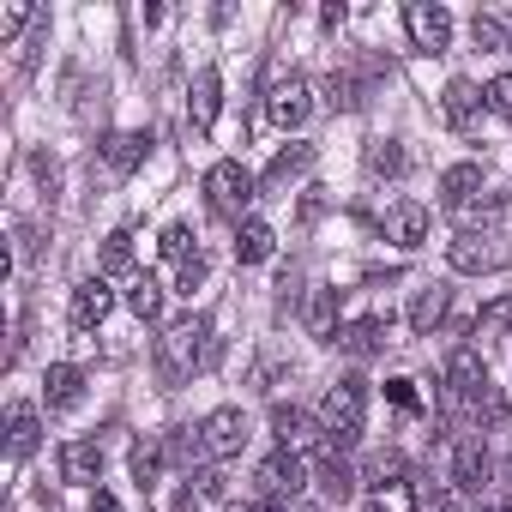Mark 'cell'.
Segmentation results:
<instances>
[{"label": "cell", "mask_w": 512, "mask_h": 512, "mask_svg": "<svg viewBox=\"0 0 512 512\" xmlns=\"http://www.w3.org/2000/svg\"><path fill=\"white\" fill-rule=\"evenodd\" d=\"M272 247H278V229H272L266 217L235 223V260H241V266H266V260H272Z\"/></svg>", "instance_id": "obj_17"}, {"label": "cell", "mask_w": 512, "mask_h": 512, "mask_svg": "<svg viewBox=\"0 0 512 512\" xmlns=\"http://www.w3.org/2000/svg\"><path fill=\"white\" fill-rule=\"evenodd\" d=\"M205 272H211V266H205V253H193V260H187V266H181V290H187V296H193V290H199V284H205Z\"/></svg>", "instance_id": "obj_38"}, {"label": "cell", "mask_w": 512, "mask_h": 512, "mask_svg": "<svg viewBox=\"0 0 512 512\" xmlns=\"http://www.w3.org/2000/svg\"><path fill=\"white\" fill-rule=\"evenodd\" d=\"M205 199H211L217 217L247 223V205L260 199V181H253V169H247L241 157H217V163L205 169Z\"/></svg>", "instance_id": "obj_4"}, {"label": "cell", "mask_w": 512, "mask_h": 512, "mask_svg": "<svg viewBox=\"0 0 512 512\" xmlns=\"http://www.w3.org/2000/svg\"><path fill=\"white\" fill-rule=\"evenodd\" d=\"M302 488H308V470H302V458L278 446V452L260 464V494H266V500H296Z\"/></svg>", "instance_id": "obj_12"}, {"label": "cell", "mask_w": 512, "mask_h": 512, "mask_svg": "<svg viewBox=\"0 0 512 512\" xmlns=\"http://www.w3.org/2000/svg\"><path fill=\"white\" fill-rule=\"evenodd\" d=\"M127 308H133V320H163V284L157 278H133V290H127Z\"/></svg>", "instance_id": "obj_31"}, {"label": "cell", "mask_w": 512, "mask_h": 512, "mask_svg": "<svg viewBox=\"0 0 512 512\" xmlns=\"http://www.w3.org/2000/svg\"><path fill=\"white\" fill-rule=\"evenodd\" d=\"M470 37H476V49L512 55V19H500V13H476V19H470Z\"/></svg>", "instance_id": "obj_29"}, {"label": "cell", "mask_w": 512, "mask_h": 512, "mask_svg": "<svg viewBox=\"0 0 512 512\" xmlns=\"http://www.w3.org/2000/svg\"><path fill=\"white\" fill-rule=\"evenodd\" d=\"M199 440H205V458H235L241 446H247V416L235 410V404H217L205 422H199Z\"/></svg>", "instance_id": "obj_8"}, {"label": "cell", "mask_w": 512, "mask_h": 512, "mask_svg": "<svg viewBox=\"0 0 512 512\" xmlns=\"http://www.w3.org/2000/svg\"><path fill=\"white\" fill-rule=\"evenodd\" d=\"M97 476H103V440H67L61 446V482L97 488Z\"/></svg>", "instance_id": "obj_16"}, {"label": "cell", "mask_w": 512, "mask_h": 512, "mask_svg": "<svg viewBox=\"0 0 512 512\" xmlns=\"http://www.w3.org/2000/svg\"><path fill=\"white\" fill-rule=\"evenodd\" d=\"M109 308H115V290H109V278L97 272V278H85V284L73 290L67 320H73V332H91V326H103V320H109Z\"/></svg>", "instance_id": "obj_11"}, {"label": "cell", "mask_w": 512, "mask_h": 512, "mask_svg": "<svg viewBox=\"0 0 512 512\" xmlns=\"http://www.w3.org/2000/svg\"><path fill=\"white\" fill-rule=\"evenodd\" d=\"M476 193H482V163H452V169H440V205H446V211H464Z\"/></svg>", "instance_id": "obj_21"}, {"label": "cell", "mask_w": 512, "mask_h": 512, "mask_svg": "<svg viewBox=\"0 0 512 512\" xmlns=\"http://www.w3.org/2000/svg\"><path fill=\"white\" fill-rule=\"evenodd\" d=\"M446 398H452L476 428H500V422H506V392L488 380V368H482V356H476L470 344H458V350L446 356Z\"/></svg>", "instance_id": "obj_2"}, {"label": "cell", "mask_w": 512, "mask_h": 512, "mask_svg": "<svg viewBox=\"0 0 512 512\" xmlns=\"http://www.w3.org/2000/svg\"><path fill=\"white\" fill-rule=\"evenodd\" d=\"M163 452H169V464H175V470H187V476H193V464L205 458V440H199V428H169V434H163Z\"/></svg>", "instance_id": "obj_28"}, {"label": "cell", "mask_w": 512, "mask_h": 512, "mask_svg": "<svg viewBox=\"0 0 512 512\" xmlns=\"http://www.w3.org/2000/svg\"><path fill=\"white\" fill-rule=\"evenodd\" d=\"M272 434H278V446H284V452H296V458L326 446L320 416H308V410H296V404H272Z\"/></svg>", "instance_id": "obj_7"}, {"label": "cell", "mask_w": 512, "mask_h": 512, "mask_svg": "<svg viewBox=\"0 0 512 512\" xmlns=\"http://www.w3.org/2000/svg\"><path fill=\"white\" fill-rule=\"evenodd\" d=\"M446 260H452V272L482 278V272H506V266H512V247H506L500 229H458V235L446 241Z\"/></svg>", "instance_id": "obj_5"}, {"label": "cell", "mask_w": 512, "mask_h": 512, "mask_svg": "<svg viewBox=\"0 0 512 512\" xmlns=\"http://www.w3.org/2000/svg\"><path fill=\"white\" fill-rule=\"evenodd\" d=\"M314 464H320V488H326V500H338V506H344V500L356 494V464H350L338 446H320V452H314Z\"/></svg>", "instance_id": "obj_19"}, {"label": "cell", "mask_w": 512, "mask_h": 512, "mask_svg": "<svg viewBox=\"0 0 512 512\" xmlns=\"http://www.w3.org/2000/svg\"><path fill=\"white\" fill-rule=\"evenodd\" d=\"M446 308H452V290H446V284L416 290V302H410V332H416V338H434V326L446 320Z\"/></svg>", "instance_id": "obj_24"}, {"label": "cell", "mask_w": 512, "mask_h": 512, "mask_svg": "<svg viewBox=\"0 0 512 512\" xmlns=\"http://www.w3.org/2000/svg\"><path fill=\"white\" fill-rule=\"evenodd\" d=\"M302 326H308L314 338H338V290H332V284H314V290H308Z\"/></svg>", "instance_id": "obj_25"}, {"label": "cell", "mask_w": 512, "mask_h": 512, "mask_svg": "<svg viewBox=\"0 0 512 512\" xmlns=\"http://www.w3.org/2000/svg\"><path fill=\"white\" fill-rule=\"evenodd\" d=\"M37 19H43L37 7H7V13H0V43H13V37H19L25 25H37Z\"/></svg>", "instance_id": "obj_37"}, {"label": "cell", "mask_w": 512, "mask_h": 512, "mask_svg": "<svg viewBox=\"0 0 512 512\" xmlns=\"http://www.w3.org/2000/svg\"><path fill=\"white\" fill-rule=\"evenodd\" d=\"M404 163H410V157H404V145H398V139H374V145H368V175H374V181H380V175H386V181H398V175H404Z\"/></svg>", "instance_id": "obj_30"}, {"label": "cell", "mask_w": 512, "mask_h": 512, "mask_svg": "<svg viewBox=\"0 0 512 512\" xmlns=\"http://www.w3.org/2000/svg\"><path fill=\"white\" fill-rule=\"evenodd\" d=\"M43 404H49L55 416L79 410V404H85V368H79V362H49V374H43Z\"/></svg>", "instance_id": "obj_14"}, {"label": "cell", "mask_w": 512, "mask_h": 512, "mask_svg": "<svg viewBox=\"0 0 512 512\" xmlns=\"http://www.w3.org/2000/svg\"><path fill=\"white\" fill-rule=\"evenodd\" d=\"M428 223H434V217H428V205H416V199H398V205L386 211L380 235H386L392 247H404V253H410V247H422V241H428Z\"/></svg>", "instance_id": "obj_13"}, {"label": "cell", "mask_w": 512, "mask_h": 512, "mask_svg": "<svg viewBox=\"0 0 512 512\" xmlns=\"http://www.w3.org/2000/svg\"><path fill=\"white\" fill-rule=\"evenodd\" d=\"M217 109H223V73L217 67H199L193 85H187V127L193 133H211L217 127Z\"/></svg>", "instance_id": "obj_10"}, {"label": "cell", "mask_w": 512, "mask_h": 512, "mask_svg": "<svg viewBox=\"0 0 512 512\" xmlns=\"http://www.w3.org/2000/svg\"><path fill=\"white\" fill-rule=\"evenodd\" d=\"M314 169V145H290V151H278L272 163H266V175H260V193H284L296 175H308Z\"/></svg>", "instance_id": "obj_20"}, {"label": "cell", "mask_w": 512, "mask_h": 512, "mask_svg": "<svg viewBox=\"0 0 512 512\" xmlns=\"http://www.w3.org/2000/svg\"><path fill=\"white\" fill-rule=\"evenodd\" d=\"M241 512H290V506H284V500H266V494H260V500H247Z\"/></svg>", "instance_id": "obj_40"}, {"label": "cell", "mask_w": 512, "mask_h": 512, "mask_svg": "<svg viewBox=\"0 0 512 512\" xmlns=\"http://www.w3.org/2000/svg\"><path fill=\"white\" fill-rule=\"evenodd\" d=\"M368 512H416V488H410L404 476H392V482H380V488H374Z\"/></svg>", "instance_id": "obj_33"}, {"label": "cell", "mask_w": 512, "mask_h": 512, "mask_svg": "<svg viewBox=\"0 0 512 512\" xmlns=\"http://www.w3.org/2000/svg\"><path fill=\"white\" fill-rule=\"evenodd\" d=\"M103 278H127L133 272V235L127 229H115V235H103Z\"/></svg>", "instance_id": "obj_32"}, {"label": "cell", "mask_w": 512, "mask_h": 512, "mask_svg": "<svg viewBox=\"0 0 512 512\" xmlns=\"http://www.w3.org/2000/svg\"><path fill=\"white\" fill-rule=\"evenodd\" d=\"M266 115H272V127H284V133H296L308 115H314V85L308 79H278L272 85V103H266Z\"/></svg>", "instance_id": "obj_9"}, {"label": "cell", "mask_w": 512, "mask_h": 512, "mask_svg": "<svg viewBox=\"0 0 512 512\" xmlns=\"http://www.w3.org/2000/svg\"><path fill=\"white\" fill-rule=\"evenodd\" d=\"M43 446V416H37V404H13L7 410V452L13 458H31Z\"/></svg>", "instance_id": "obj_22"}, {"label": "cell", "mask_w": 512, "mask_h": 512, "mask_svg": "<svg viewBox=\"0 0 512 512\" xmlns=\"http://www.w3.org/2000/svg\"><path fill=\"white\" fill-rule=\"evenodd\" d=\"M404 31L422 55H446L452 49V13L446 7H428V0H410L404 7Z\"/></svg>", "instance_id": "obj_6"}, {"label": "cell", "mask_w": 512, "mask_h": 512, "mask_svg": "<svg viewBox=\"0 0 512 512\" xmlns=\"http://www.w3.org/2000/svg\"><path fill=\"white\" fill-rule=\"evenodd\" d=\"M440 109H446V121H452V127H470L488 103H482V91H476L470 79H452V85H446V97H440Z\"/></svg>", "instance_id": "obj_27"}, {"label": "cell", "mask_w": 512, "mask_h": 512, "mask_svg": "<svg viewBox=\"0 0 512 512\" xmlns=\"http://www.w3.org/2000/svg\"><path fill=\"white\" fill-rule=\"evenodd\" d=\"M151 362H157V380H163V386H187L193 374L217 368V338H211V320H205V314H181L175 326H163V338H157Z\"/></svg>", "instance_id": "obj_1"}, {"label": "cell", "mask_w": 512, "mask_h": 512, "mask_svg": "<svg viewBox=\"0 0 512 512\" xmlns=\"http://www.w3.org/2000/svg\"><path fill=\"white\" fill-rule=\"evenodd\" d=\"M127 464H133V482H139V494H151V488H157V476H163V464H169V452H163V440L151 434V440H133Z\"/></svg>", "instance_id": "obj_26"}, {"label": "cell", "mask_w": 512, "mask_h": 512, "mask_svg": "<svg viewBox=\"0 0 512 512\" xmlns=\"http://www.w3.org/2000/svg\"><path fill=\"white\" fill-rule=\"evenodd\" d=\"M97 151H103V163H109V175H133V169L145 163V151H151V139H145V133H109V139H103Z\"/></svg>", "instance_id": "obj_23"}, {"label": "cell", "mask_w": 512, "mask_h": 512, "mask_svg": "<svg viewBox=\"0 0 512 512\" xmlns=\"http://www.w3.org/2000/svg\"><path fill=\"white\" fill-rule=\"evenodd\" d=\"M314 416H320V428H326V446L350 452V446L362 440V422H368V380H356V374L332 380Z\"/></svg>", "instance_id": "obj_3"}, {"label": "cell", "mask_w": 512, "mask_h": 512, "mask_svg": "<svg viewBox=\"0 0 512 512\" xmlns=\"http://www.w3.org/2000/svg\"><path fill=\"white\" fill-rule=\"evenodd\" d=\"M488 446H482V434H470V440H458L452 446V488L458 494H482L488 488Z\"/></svg>", "instance_id": "obj_15"}, {"label": "cell", "mask_w": 512, "mask_h": 512, "mask_svg": "<svg viewBox=\"0 0 512 512\" xmlns=\"http://www.w3.org/2000/svg\"><path fill=\"white\" fill-rule=\"evenodd\" d=\"M157 247H163V260H175V266H187L193 253H199V247H193V229H187V223H169Z\"/></svg>", "instance_id": "obj_34"}, {"label": "cell", "mask_w": 512, "mask_h": 512, "mask_svg": "<svg viewBox=\"0 0 512 512\" xmlns=\"http://www.w3.org/2000/svg\"><path fill=\"white\" fill-rule=\"evenodd\" d=\"M482 103H488L500 121H512V73H494V79L482 85Z\"/></svg>", "instance_id": "obj_36"}, {"label": "cell", "mask_w": 512, "mask_h": 512, "mask_svg": "<svg viewBox=\"0 0 512 512\" xmlns=\"http://www.w3.org/2000/svg\"><path fill=\"white\" fill-rule=\"evenodd\" d=\"M476 332H482V338H494V332H512V296L488 302V308L476 314Z\"/></svg>", "instance_id": "obj_35"}, {"label": "cell", "mask_w": 512, "mask_h": 512, "mask_svg": "<svg viewBox=\"0 0 512 512\" xmlns=\"http://www.w3.org/2000/svg\"><path fill=\"white\" fill-rule=\"evenodd\" d=\"M332 344H338L344 356H380V350H386V320H380V314H362V320L338 326Z\"/></svg>", "instance_id": "obj_18"}, {"label": "cell", "mask_w": 512, "mask_h": 512, "mask_svg": "<svg viewBox=\"0 0 512 512\" xmlns=\"http://www.w3.org/2000/svg\"><path fill=\"white\" fill-rule=\"evenodd\" d=\"M91 512H121V500H115L109 488H97V494H91Z\"/></svg>", "instance_id": "obj_39"}]
</instances>
